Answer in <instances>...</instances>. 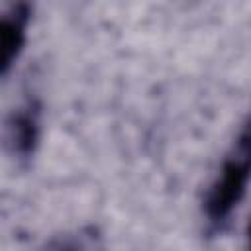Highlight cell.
<instances>
[{"instance_id":"6da1fadb","label":"cell","mask_w":251,"mask_h":251,"mask_svg":"<svg viewBox=\"0 0 251 251\" xmlns=\"http://www.w3.org/2000/svg\"><path fill=\"white\" fill-rule=\"evenodd\" d=\"M239 143H241L239 145V157H233L224 165L218 182L212 186V190L208 194L206 210L214 222H222L231 214V210L241 200L245 184H247V176H249V137H247V131H243V137Z\"/></svg>"},{"instance_id":"7a4b0ae2","label":"cell","mask_w":251,"mask_h":251,"mask_svg":"<svg viewBox=\"0 0 251 251\" xmlns=\"http://www.w3.org/2000/svg\"><path fill=\"white\" fill-rule=\"evenodd\" d=\"M24 43V20L20 16H0V73H4Z\"/></svg>"},{"instance_id":"3957f363","label":"cell","mask_w":251,"mask_h":251,"mask_svg":"<svg viewBox=\"0 0 251 251\" xmlns=\"http://www.w3.org/2000/svg\"><path fill=\"white\" fill-rule=\"evenodd\" d=\"M16 141H18V147L22 151H27L35 139V122L29 118V116H20L16 120Z\"/></svg>"}]
</instances>
